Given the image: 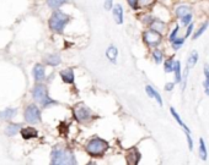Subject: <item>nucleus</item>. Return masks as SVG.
Here are the masks:
<instances>
[{
    "instance_id": "obj_1",
    "label": "nucleus",
    "mask_w": 209,
    "mask_h": 165,
    "mask_svg": "<svg viewBox=\"0 0 209 165\" xmlns=\"http://www.w3.org/2000/svg\"><path fill=\"white\" fill-rule=\"evenodd\" d=\"M51 163L53 165H65V164H76L74 154L69 149L65 148H54L51 154Z\"/></svg>"
},
{
    "instance_id": "obj_2",
    "label": "nucleus",
    "mask_w": 209,
    "mask_h": 165,
    "mask_svg": "<svg viewBox=\"0 0 209 165\" xmlns=\"http://www.w3.org/2000/svg\"><path fill=\"white\" fill-rule=\"evenodd\" d=\"M70 17L64 14L63 11L60 10H57L53 12V15L51 16L49 19V28L53 31V32H57V33H62L64 31L65 26L68 25L69 22Z\"/></svg>"
},
{
    "instance_id": "obj_3",
    "label": "nucleus",
    "mask_w": 209,
    "mask_h": 165,
    "mask_svg": "<svg viewBox=\"0 0 209 165\" xmlns=\"http://www.w3.org/2000/svg\"><path fill=\"white\" fill-rule=\"evenodd\" d=\"M108 149V143L107 141H104L102 138H92L87 146H86V152L92 155V157H100V155H104V153Z\"/></svg>"
},
{
    "instance_id": "obj_4",
    "label": "nucleus",
    "mask_w": 209,
    "mask_h": 165,
    "mask_svg": "<svg viewBox=\"0 0 209 165\" xmlns=\"http://www.w3.org/2000/svg\"><path fill=\"white\" fill-rule=\"evenodd\" d=\"M32 96L36 101L41 103L42 106H48L51 104H56V101L53 99H51L48 97V91L47 87L43 85H37L35 86L33 91H32Z\"/></svg>"
},
{
    "instance_id": "obj_5",
    "label": "nucleus",
    "mask_w": 209,
    "mask_h": 165,
    "mask_svg": "<svg viewBox=\"0 0 209 165\" xmlns=\"http://www.w3.org/2000/svg\"><path fill=\"white\" fill-rule=\"evenodd\" d=\"M25 120L29 124H38L41 122V111L36 104H31L25 110Z\"/></svg>"
},
{
    "instance_id": "obj_6",
    "label": "nucleus",
    "mask_w": 209,
    "mask_h": 165,
    "mask_svg": "<svg viewBox=\"0 0 209 165\" xmlns=\"http://www.w3.org/2000/svg\"><path fill=\"white\" fill-rule=\"evenodd\" d=\"M73 113H74V118H75L78 121H81V122H82V121H87V120L91 118V110H90L87 106L82 105V104L76 105V106L74 108Z\"/></svg>"
},
{
    "instance_id": "obj_7",
    "label": "nucleus",
    "mask_w": 209,
    "mask_h": 165,
    "mask_svg": "<svg viewBox=\"0 0 209 165\" xmlns=\"http://www.w3.org/2000/svg\"><path fill=\"white\" fill-rule=\"evenodd\" d=\"M143 39L149 47H156L161 42V35L159 32L150 28L149 31H145L143 33Z\"/></svg>"
},
{
    "instance_id": "obj_8",
    "label": "nucleus",
    "mask_w": 209,
    "mask_h": 165,
    "mask_svg": "<svg viewBox=\"0 0 209 165\" xmlns=\"http://www.w3.org/2000/svg\"><path fill=\"white\" fill-rule=\"evenodd\" d=\"M127 163L129 165H137L140 160V153L137 148H132L128 153H127Z\"/></svg>"
},
{
    "instance_id": "obj_9",
    "label": "nucleus",
    "mask_w": 209,
    "mask_h": 165,
    "mask_svg": "<svg viewBox=\"0 0 209 165\" xmlns=\"http://www.w3.org/2000/svg\"><path fill=\"white\" fill-rule=\"evenodd\" d=\"M112 14H113V19L116 21V23L122 25L123 23V7L121 4H116L112 9Z\"/></svg>"
},
{
    "instance_id": "obj_10",
    "label": "nucleus",
    "mask_w": 209,
    "mask_h": 165,
    "mask_svg": "<svg viewBox=\"0 0 209 165\" xmlns=\"http://www.w3.org/2000/svg\"><path fill=\"white\" fill-rule=\"evenodd\" d=\"M33 77L37 82H41L44 80L46 77V71H44V67L43 65L41 64H37V65L33 67Z\"/></svg>"
},
{
    "instance_id": "obj_11",
    "label": "nucleus",
    "mask_w": 209,
    "mask_h": 165,
    "mask_svg": "<svg viewBox=\"0 0 209 165\" xmlns=\"http://www.w3.org/2000/svg\"><path fill=\"white\" fill-rule=\"evenodd\" d=\"M106 56H107V59H108L111 63L116 64V63H117V56H118V50H117V48H116L114 45H109V47L107 48V50H106Z\"/></svg>"
},
{
    "instance_id": "obj_12",
    "label": "nucleus",
    "mask_w": 209,
    "mask_h": 165,
    "mask_svg": "<svg viewBox=\"0 0 209 165\" xmlns=\"http://www.w3.org/2000/svg\"><path fill=\"white\" fill-rule=\"evenodd\" d=\"M60 77L63 80V82L73 83L74 82V71L71 68H65V70L60 71Z\"/></svg>"
},
{
    "instance_id": "obj_13",
    "label": "nucleus",
    "mask_w": 209,
    "mask_h": 165,
    "mask_svg": "<svg viewBox=\"0 0 209 165\" xmlns=\"http://www.w3.org/2000/svg\"><path fill=\"white\" fill-rule=\"evenodd\" d=\"M37 130L33 127H25V129H21V136L22 138L25 139H31V138H35L37 137Z\"/></svg>"
},
{
    "instance_id": "obj_14",
    "label": "nucleus",
    "mask_w": 209,
    "mask_h": 165,
    "mask_svg": "<svg viewBox=\"0 0 209 165\" xmlns=\"http://www.w3.org/2000/svg\"><path fill=\"white\" fill-rule=\"evenodd\" d=\"M145 92H146V94H148L150 98H155L156 99V101H158L160 105H162V99H161V96L158 93V91H156V89H154L151 86H146V87H145Z\"/></svg>"
},
{
    "instance_id": "obj_15",
    "label": "nucleus",
    "mask_w": 209,
    "mask_h": 165,
    "mask_svg": "<svg viewBox=\"0 0 209 165\" xmlns=\"http://www.w3.org/2000/svg\"><path fill=\"white\" fill-rule=\"evenodd\" d=\"M16 113H17L16 109H14V108H7V109H5V110H2V111L0 113V119H1V120H11V119L16 115Z\"/></svg>"
},
{
    "instance_id": "obj_16",
    "label": "nucleus",
    "mask_w": 209,
    "mask_h": 165,
    "mask_svg": "<svg viewBox=\"0 0 209 165\" xmlns=\"http://www.w3.org/2000/svg\"><path fill=\"white\" fill-rule=\"evenodd\" d=\"M170 111H171L172 116H174V118H175V120L177 121V124H178V125H180V126H181V127H182V129L185 130V132H189V133H191V131H189V129H188V126H187V125H186V124H185V122L182 121L181 116H180V115H178V114L176 113V110H175L174 108H170Z\"/></svg>"
},
{
    "instance_id": "obj_17",
    "label": "nucleus",
    "mask_w": 209,
    "mask_h": 165,
    "mask_svg": "<svg viewBox=\"0 0 209 165\" xmlns=\"http://www.w3.org/2000/svg\"><path fill=\"white\" fill-rule=\"evenodd\" d=\"M60 61H62V60H60V56H59L58 54H51V55L46 56V63L51 66L59 65Z\"/></svg>"
},
{
    "instance_id": "obj_18",
    "label": "nucleus",
    "mask_w": 209,
    "mask_h": 165,
    "mask_svg": "<svg viewBox=\"0 0 209 165\" xmlns=\"http://www.w3.org/2000/svg\"><path fill=\"white\" fill-rule=\"evenodd\" d=\"M165 27H166V25H165L162 21H159V20H155V21H153V22L150 23V28L159 33L164 32V31H165Z\"/></svg>"
},
{
    "instance_id": "obj_19",
    "label": "nucleus",
    "mask_w": 209,
    "mask_h": 165,
    "mask_svg": "<svg viewBox=\"0 0 209 165\" xmlns=\"http://www.w3.org/2000/svg\"><path fill=\"white\" fill-rule=\"evenodd\" d=\"M197 61H198V53L196 50H193L189 54L188 59H187V68H192L193 66L197 64Z\"/></svg>"
},
{
    "instance_id": "obj_20",
    "label": "nucleus",
    "mask_w": 209,
    "mask_h": 165,
    "mask_svg": "<svg viewBox=\"0 0 209 165\" xmlns=\"http://www.w3.org/2000/svg\"><path fill=\"white\" fill-rule=\"evenodd\" d=\"M199 157L202 158V160H207L208 158V152H207V147H206L203 138L199 139Z\"/></svg>"
},
{
    "instance_id": "obj_21",
    "label": "nucleus",
    "mask_w": 209,
    "mask_h": 165,
    "mask_svg": "<svg viewBox=\"0 0 209 165\" xmlns=\"http://www.w3.org/2000/svg\"><path fill=\"white\" fill-rule=\"evenodd\" d=\"M174 72H175V83H180L181 80H182V75H181V63H180V61H175Z\"/></svg>"
},
{
    "instance_id": "obj_22",
    "label": "nucleus",
    "mask_w": 209,
    "mask_h": 165,
    "mask_svg": "<svg viewBox=\"0 0 209 165\" xmlns=\"http://www.w3.org/2000/svg\"><path fill=\"white\" fill-rule=\"evenodd\" d=\"M20 129H21V126H20V125L11 124V125H9V126L6 127L5 132H6V134H7L9 137H12V136H15V134L19 132V130H20Z\"/></svg>"
},
{
    "instance_id": "obj_23",
    "label": "nucleus",
    "mask_w": 209,
    "mask_h": 165,
    "mask_svg": "<svg viewBox=\"0 0 209 165\" xmlns=\"http://www.w3.org/2000/svg\"><path fill=\"white\" fill-rule=\"evenodd\" d=\"M189 7L188 6H186V5H181V6H178V7H176V15L178 16V17H183V16H186L187 14H189Z\"/></svg>"
},
{
    "instance_id": "obj_24",
    "label": "nucleus",
    "mask_w": 209,
    "mask_h": 165,
    "mask_svg": "<svg viewBox=\"0 0 209 165\" xmlns=\"http://www.w3.org/2000/svg\"><path fill=\"white\" fill-rule=\"evenodd\" d=\"M68 0H47V5L51 9H58L63 4H65Z\"/></svg>"
},
{
    "instance_id": "obj_25",
    "label": "nucleus",
    "mask_w": 209,
    "mask_h": 165,
    "mask_svg": "<svg viewBox=\"0 0 209 165\" xmlns=\"http://www.w3.org/2000/svg\"><path fill=\"white\" fill-rule=\"evenodd\" d=\"M153 58H154V60H155L156 64H161V63H162V59H164V54H162L161 50L155 49V50L153 52Z\"/></svg>"
},
{
    "instance_id": "obj_26",
    "label": "nucleus",
    "mask_w": 209,
    "mask_h": 165,
    "mask_svg": "<svg viewBox=\"0 0 209 165\" xmlns=\"http://www.w3.org/2000/svg\"><path fill=\"white\" fill-rule=\"evenodd\" d=\"M204 76H206V81H204L206 94H208L209 96V67L207 65L204 66Z\"/></svg>"
},
{
    "instance_id": "obj_27",
    "label": "nucleus",
    "mask_w": 209,
    "mask_h": 165,
    "mask_svg": "<svg viewBox=\"0 0 209 165\" xmlns=\"http://www.w3.org/2000/svg\"><path fill=\"white\" fill-rule=\"evenodd\" d=\"M208 26H209L208 22H204V23L202 25V27H201V28H199V30H198L197 32H196V33H194V34H193V39H197L198 37H201V35H202L203 33L206 32V30L208 28Z\"/></svg>"
},
{
    "instance_id": "obj_28",
    "label": "nucleus",
    "mask_w": 209,
    "mask_h": 165,
    "mask_svg": "<svg viewBox=\"0 0 209 165\" xmlns=\"http://www.w3.org/2000/svg\"><path fill=\"white\" fill-rule=\"evenodd\" d=\"M174 66H175V61L172 59H169V60L165 63V72H174Z\"/></svg>"
},
{
    "instance_id": "obj_29",
    "label": "nucleus",
    "mask_w": 209,
    "mask_h": 165,
    "mask_svg": "<svg viewBox=\"0 0 209 165\" xmlns=\"http://www.w3.org/2000/svg\"><path fill=\"white\" fill-rule=\"evenodd\" d=\"M183 43H185V39H183V38H177V39H175L174 42H172V48H174L175 50H178V49L182 47Z\"/></svg>"
},
{
    "instance_id": "obj_30",
    "label": "nucleus",
    "mask_w": 209,
    "mask_h": 165,
    "mask_svg": "<svg viewBox=\"0 0 209 165\" xmlns=\"http://www.w3.org/2000/svg\"><path fill=\"white\" fill-rule=\"evenodd\" d=\"M191 21H192V14H191V12L187 14L186 16H183V17L181 19V23H182L183 26H188V25L191 23Z\"/></svg>"
},
{
    "instance_id": "obj_31",
    "label": "nucleus",
    "mask_w": 209,
    "mask_h": 165,
    "mask_svg": "<svg viewBox=\"0 0 209 165\" xmlns=\"http://www.w3.org/2000/svg\"><path fill=\"white\" fill-rule=\"evenodd\" d=\"M178 31H180V26L177 25V26H176V27H175V28H174V31H172V33L170 34V37H169V40H170L171 43H172V42H174L175 39H176V35H177V33H178Z\"/></svg>"
},
{
    "instance_id": "obj_32",
    "label": "nucleus",
    "mask_w": 209,
    "mask_h": 165,
    "mask_svg": "<svg viewBox=\"0 0 209 165\" xmlns=\"http://www.w3.org/2000/svg\"><path fill=\"white\" fill-rule=\"evenodd\" d=\"M139 2V6L141 7H146V6H150L154 4V0H138Z\"/></svg>"
},
{
    "instance_id": "obj_33",
    "label": "nucleus",
    "mask_w": 209,
    "mask_h": 165,
    "mask_svg": "<svg viewBox=\"0 0 209 165\" xmlns=\"http://www.w3.org/2000/svg\"><path fill=\"white\" fill-rule=\"evenodd\" d=\"M186 136H187V142H188V148H189V151H192V149H193V141H192V137H191L189 132H186Z\"/></svg>"
},
{
    "instance_id": "obj_34",
    "label": "nucleus",
    "mask_w": 209,
    "mask_h": 165,
    "mask_svg": "<svg viewBox=\"0 0 209 165\" xmlns=\"http://www.w3.org/2000/svg\"><path fill=\"white\" fill-rule=\"evenodd\" d=\"M128 4H129V6H131L132 9H134V10H137V9L139 7L138 0H128Z\"/></svg>"
},
{
    "instance_id": "obj_35",
    "label": "nucleus",
    "mask_w": 209,
    "mask_h": 165,
    "mask_svg": "<svg viewBox=\"0 0 209 165\" xmlns=\"http://www.w3.org/2000/svg\"><path fill=\"white\" fill-rule=\"evenodd\" d=\"M104 9L106 10H111L112 9V0H106L104 1Z\"/></svg>"
},
{
    "instance_id": "obj_36",
    "label": "nucleus",
    "mask_w": 209,
    "mask_h": 165,
    "mask_svg": "<svg viewBox=\"0 0 209 165\" xmlns=\"http://www.w3.org/2000/svg\"><path fill=\"white\" fill-rule=\"evenodd\" d=\"M192 31H193V25H192V23H189V26H188V28H187V32H186V35H185V37H186V38H187V37H189V35H191V33H192Z\"/></svg>"
},
{
    "instance_id": "obj_37",
    "label": "nucleus",
    "mask_w": 209,
    "mask_h": 165,
    "mask_svg": "<svg viewBox=\"0 0 209 165\" xmlns=\"http://www.w3.org/2000/svg\"><path fill=\"white\" fill-rule=\"evenodd\" d=\"M174 86H175L174 82H169V83H166V86H165V89H166V91H172Z\"/></svg>"
}]
</instances>
